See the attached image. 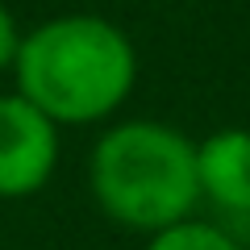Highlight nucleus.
<instances>
[{"label":"nucleus","mask_w":250,"mask_h":250,"mask_svg":"<svg viewBox=\"0 0 250 250\" xmlns=\"http://www.w3.org/2000/svg\"><path fill=\"white\" fill-rule=\"evenodd\" d=\"M13 75L17 96H25L54 125H92L129 100L138 54L113 21L71 13L21 38Z\"/></svg>","instance_id":"nucleus-1"},{"label":"nucleus","mask_w":250,"mask_h":250,"mask_svg":"<svg viewBox=\"0 0 250 250\" xmlns=\"http://www.w3.org/2000/svg\"><path fill=\"white\" fill-rule=\"evenodd\" d=\"M88 188L100 213L121 229L146 238L171 229L200 200L196 142L163 121H121L92 146Z\"/></svg>","instance_id":"nucleus-2"},{"label":"nucleus","mask_w":250,"mask_h":250,"mask_svg":"<svg viewBox=\"0 0 250 250\" xmlns=\"http://www.w3.org/2000/svg\"><path fill=\"white\" fill-rule=\"evenodd\" d=\"M59 167V125L25 96H0V200L38 196Z\"/></svg>","instance_id":"nucleus-3"},{"label":"nucleus","mask_w":250,"mask_h":250,"mask_svg":"<svg viewBox=\"0 0 250 250\" xmlns=\"http://www.w3.org/2000/svg\"><path fill=\"white\" fill-rule=\"evenodd\" d=\"M200 196L221 213H250V129H217L196 142Z\"/></svg>","instance_id":"nucleus-4"},{"label":"nucleus","mask_w":250,"mask_h":250,"mask_svg":"<svg viewBox=\"0 0 250 250\" xmlns=\"http://www.w3.org/2000/svg\"><path fill=\"white\" fill-rule=\"evenodd\" d=\"M146 250H242L238 238H233L229 229H221V225L213 221H179L171 225V229H159L146 238Z\"/></svg>","instance_id":"nucleus-5"},{"label":"nucleus","mask_w":250,"mask_h":250,"mask_svg":"<svg viewBox=\"0 0 250 250\" xmlns=\"http://www.w3.org/2000/svg\"><path fill=\"white\" fill-rule=\"evenodd\" d=\"M17 46H21V34H17V21H13V13L0 4V71L4 67H13V59H17Z\"/></svg>","instance_id":"nucleus-6"}]
</instances>
